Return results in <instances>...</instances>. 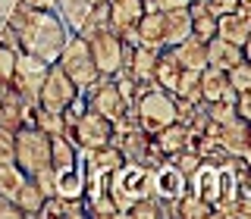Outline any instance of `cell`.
<instances>
[{
    "label": "cell",
    "mask_w": 251,
    "mask_h": 219,
    "mask_svg": "<svg viewBox=\"0 0 251 219\" xmlns=\"http://www.w3.org/2000/svg\"><path fill=\"white\" fill-rule=\"evenodd\" d=\"M192 0H145V10H179L188 6Z\"/></svg>",
    "instance_id": "obj_40"
},
{
    "label": "cell",
    "mask_w": 251,
    "mask_h": 219,
    "mask_svg": "<svg viewBox=\"0 0 251 219\" xmlns=\"http://www.w3.org/2000/svg\"><path fill=\"white\" fill-rule=\"evenodd\" d=\"M135 119L148 135H157L176 122V97L170 91L157 88V82H138V100H135Z\"/></svg>",
    "instance_id": "obj_3"
},
{
    "label": "cell",
    "mask_w": 251,
    "mask_h": 219,
    "mask_svg": "<svg viewBox=\"0 0 251 219\" xmlns=\"http://www.w3.org/2000/svg\"><path fill=\"white\" fill-rule=\"evenodd\" d=\"M73 31L66 28V22L60 19L57 10H35L31 19L19 28V41H22V50L41 57L44 63H57L63 44Z\"/></svg>",
    "instance_id": "obj_1"
},
{
    "label": "cell",
    "mask_w": 251,
    "mask_h": 219,
    "mask_svg": "<svg viewBox=\"0 0 251 219\" xmlns=\"http://www.w3.org/2000/svg\"><path fill=\"white\" fill-rule=\"evenodd\" d=\"M235 97H239V91L229 85L226 69H217V66H204L201 69V100L204 104H214V100L235 104Z\"/></svg>",
    "instance_id": "obj_13"
},
{
    "label": "cell",
    "mask_w": 251,
    "mask_h": 219,
    "mask_svg": "<svg viewBox=\"0 0 251 219\" xmlns=\"http://www.w3.org/2000/svg\"><path fill=\"white\" fill-rule=\"evenodd\" d=\"M229 160V156H226ZM188 191H195L198 197H204L210 207H217L223 200V185H220V163L214 160H201L198 169L188 175Z\"/></svg>",
    "instance_id": "obj_11"
},
{
    "label": "cell",
    "mask_w": 251,
    "mask_h": 219,
    "mask_svg": "<svg viewBox=\"0 0 251 219\" xmlns=\"http://www.w3.org/2000/svg\"><path fill=\"white\" fill-rule=\"evenodd\" d=\"M16 6H19V0H0V22H6V16H10Z\"/></svg>",
    "instance_id": "obj_44"
},
{
    "label": "cell",
    "mask_w": 251,
    "mask_h": 219,
    "mask_svg": "<svg viewBox=\"0 0 251 219\" xmlns=\"http://www.w3.org/2000/svg\"><path fill=\"white\" fill-rule=\"evenodd\" d=\"M235 113L245 122H251V91H242L239 97H235Z\"/></svg>",
    "instance_id": "obj_42"
},
{
    "label": "cell",
    "mask_w": 251,
    "mask_h": 219,
    "mask_svg": "<svg viewBox=\"0 0 251 219\" xmlns=\"http://www.w3.org/2000/svg\"><path fill=\"white\" fill-rule=\"evenodd\" d=\"M226 78H229V85L235 91H251V63L248 60H242V63H235V66L226 72Z\"/></svg>",
    "instance_id": "obj_34"
},
{
    "label": "cell",
    "mask_w": 251,
    "mask_h": 219,
    "mask_svg": "<svg viewBox=\"0 0 251 219\" xmlns=\"http://www.w3.org/2000/svg\"><path fill=\"white\" fill-rule=\"evenodd\" d=\"M167 50L173 53V60H176L182 69H198L201 72V69L207 66V41H201L198 35H188L185 41L173 44Z\"/></svg>",
    "instance_id": "obj_15"
},
{
    "label": "cell",
    "mask_w": 251,
    "mask_h": 219,
    "mask_svg": "<svg viewBox=\"0 0 251 219\" xmlns=\"http://www.w3.org/2000/svg\"><path fill=\"white\" fill-rule=\"evenodd\" d=\"M126 216L129 219H163L167 213H163V200L154 197V194H148V197L132 203V207L126 210Z\"/></svg>",
    "instance_id": "obj_29"
},
{
    "label": "cell",
    "mask_w": 251,
    "mask_h": 219,
    "mask_svg": "<svg viewBox=\"0 0 251 219\" xmlns=\"http://www.w3.org/2000/svg\"><path fill=\"white\" fill-rule=\"evenodd\" d=\"M41 203H44V191L31 182V178H25V185L16 194V207L22 210V216H38L41 213Z\"/></svg>",
    "instance_id": "obj_26"
},
{
    "label": "cell",
    "mask_w": 251,
    "mask_h": 219,
    "mask_svg": "<svg viewBox=\"0 0 251 219\" xmlns=\"http://www.w3.org/2000/svg\"><path fill=\"white\" fill-rule=\"evenodd\" d=\"M35 125L44 131V135H50V138L66 135V119H63V113H53V110H41V107H38Z\"/></svg>",
    "instance_id": "obj_30"
},
{
    "label": "cell",
    "mask_w": 251,
    "mask_h": 219,
    "mask_svg": "<svg viewBox=\"0 0 251 219\" xmlns=\"http://www.w3.org/2000/svg\"><path fill=\"white\" fill-rule=\"evenodd\" d=\"M239 197H251V166L239 163Z\"/></svg>",
    "instance_id": "obj_41"
},
{
    "label": "cell",
    "mask_w": 251,
    "mask_h": 219,
    "mask_svg": "<svg viewBox=\"0 0 251 219\" xmlns=\"http://www.w3.org/2000/svg\"><path fill=\"white\" fill-rule=\"evenodd\" d=\"M31 182H35L38 188L44 191V197H50V194H57V169L53 166H44V169H38V172H31Z\"/></svg>",
    "instance_id": "obj_36"
},
{
    "label": "cell",
    "mask_w": 251,
    "mask_h": 219,
    "mask_svg": "<svg viewBox=\"0 0 251 219\" xmlns=\"http://www.w3.org/2000/svg\"><path fill=\"white\" fill-rule=\"evenodd\" d=\"M25 3H31L35 10H57V0H25Z\"/></svg>",
    "instance_id": "obj_45"
},
{
    "label": "cell",
    "mask_w": 251,
    "mask_h": 219,
    "mask_svg": "<svg viewBox=\"0 0 251 219\" xmlns=\"http://www.w3.org/2000/svg\"><path fill=\"white\" fill-rule=\"evenodd\" d=\"M151 141H154V147H157L163 156H173V153H179V151L195 147V135L185 129L182 122H170L167 129H160L157 135H151Z\"/></svg>",
    "instance_id": "obj_14"
},
{
    "label": "cell",
    "mask_w": 251,
    "mask_h": 219,
    "mask_svg": "<svg viewBox=\"0 0 251 219\" xmlns=\"http://www.w3.org/2000/svg\"><path fill=\"white\" fill-rule=\"evenodd\" d=\"M204 107H207V119L217 122V125H226V122L239 119L235 104H226V100H214V104H204Z\"/></svg>",
    "instance_id": "obj_33"
},
{
    "label": "cell",
    "mask_w": 251,
    "mask_h": 219,
    "mask_svg": "<svg viewBox=\"0 0 251 219\" xmlns=\"http://www.w3.org/2000/svg\"><path fill=\"white\" fill-rule=\"evenodd\" d=\"M78 94H82V91L69 82V75L63 72L57 63H50L47 78H44L41 91H38V107H41V110H53V113H63V110L73 104Z\"/></svg>",
    "instance_id": "obj_9"
},
{
    "label": "cell",
    "mask_w": 251,
    "mask_h": 219,
    "mask_svg": "<svg viewBox=\"0 0 251 219\" xmlns=\"http://www.w3.org/2000/svg\"><path fill=\"white\" fill-rule=\"evenodd\" d=\"M145 13V0H110V28L123 35V31L135 28Z\"/></svg>",
    "instance_id": "obj_16"
},
{
    "label": "cell",
    "mask_w": 251,
    "mask_h": 219,
    "mask_svg": "<svg viewBox=\"0 0 251 219\" xmlns=\"http://www.w3.org/2000/svg\"><path fill=\"white\" fill-rule=\"evenodd\" d=\"M16 57H19V53H16V50H10V47H6V44H0V85H10V82H13Z\"/></svg>",
    "instance_id": "obj_37"
},
{
    "label": "cell",
    "mask_w": 251,
    "mask_h": 219,
    "mask_svg": "<svg viewBox=\"0 0 251 219\" xmlns=\"http://www.w3.org/2000/svg\"><path fill=\"white\" fill-rule=\"evenodd\" d=\"M188 13H192V35H198L201 41L217 38V16L210 10H204L201 0H192V3H188Z\"/></svg>",
    "instance_id": "obj_24"
},
{
    "label": "cell",
    "mask_w": 251,
    "mask_h": 219,
    "mask_svg": "<svg viewBox=\"0 0 251 219\" xmlns=\"http://www.w3.org/2000/svg\"><path fill=\"white\" fill-rule=\"evenodd\" d=\"M242 47L232 44V41H223V38H210L207 41V66H217V69H229L235 63H242Z\"/></svg>",
    "instance_id": "obj_22"
},
{
    "label": "cell",
    "mask_w": 251,
    "mask_h": 219,
    "mask_svg": "<svg viewBox=\"0 0 251 219\" xmlns=\"http://www.w3.org/2000/svg\"><path fill=\"white\" fill-rule=\"evenodd\" d=\"M242 57H245V60L251 63V35H248V41H245V44H242Z\"/></svg>",
    "instance_id": "obj_47"
},
{
    "label": "cell",
    "mask_w": 251,
    "mask_h": 219,
    "mask_svg": "<svg viewBox=\"0 0 251 219\" xmlns=\"http://www.w3.org/2000/svg\"><path fill=\"white\" fill-rule=\"evenodd\" d=\"M85 200H88V216H107V219L120 216V207H116L113 197H110V191L98 194V197H85Z\"/></svg>",
    "instance_id": "obj_32"
},
{
    "label": "cell",
    "mask_w": 251,
    "mask_h": 219,
    "mask_svg": "<svg viewBox=\"0 0 251 219\" xmlns=\"http://www.w3.org/2000/svg\"><path fill=\"white\" fill-rule=\"evenodd\" d=\"M16 135V166L25 175L50 166V135H44L38 125H19Z\"/></svg>",
    "instance_id": "obj_5"
},
{
    "label": "cell",
    "mask_w": 251,
    "mask_h": 219,
    "mask_svg": "<svg viewBox=\"0 0 251 219\" xmlns=\"http://www.w3.org/2000/svg\"><path fill=\"white\" fill-rule=\"evenodd\" d=\"M251 35V19L245 13H226V16H217V38H223V41H232V44H245Z\"/></svg>",
    "instance_id": "obj_20"
},
{
    "label": "cell",
    "mask_w": 251,
    "mask_h": 219,
    "mask_svg": "<svg viewBox=\"0 0 251 219\" xmlns=\"http://www.w3.org/2000/svg\"><path fill=\"white\" fill-rule=\"evenodd\" d=\"M66 138L73 141L78 151H98V147H104V144L113 141V122H110L107 116H100V113H94V110L85 107V113L66 129Z\"/></svg>",
    "instance_id": "obj_6"
},
{
    "label": "cell",
    "mask_w": 251,
    "mask_h": 219,
    "mask_svg": "<svg viewBox=\"0 0 251 219\" xmlns=\"http://www.w3.org/2000/svg\"><path fill=\"white\" fill-rule=\"evenodd\" d=\"M179 75H182V66L173 60V53L170 50L157 53V63H154V82H157V88H163V91L173 94V91H176Z\"/></svg>",
    "instance_id": "obj_23"
},
{
    "label": "cell",
    "mask_w": 251,
    "mask_h": 219,
    "mask_svg": "<svg viewBox=\"0 0 251 219\" xmlns=\"http://www.w3.org/2000/svg\"><path fill=\"white\" fill-rule=\"evenodd\" d=\"M22 125V97L13 85H0V129L16 131Z\"/></svg>",
    "instance_id": "obj_21"
},
{
    "label": "cell",
    "mask_w": 251,
    "mask_h": 219,
    "mask_svg": "<svg viewBox=\"0 0 251 219\" xmlns=\"http://www.w3.org/2000/svg\"><path fill=\"white\" fill-rule=\"evenodd\" d=\"M47 69H50V63H44L41 57L22 50L19 57H16V69H13V82L10 85L19 91L22 100H35L38 104V91H41V85L47 78Z\"/></svg>",
    "instance_id": "obj_7"
},
{
    "label": "cell",
    "mask_w": 251,
    "mask_h": 219,
    "mask_svg": "<svg viewBox=\"0 0 251 219\" xmlns=\"http://www.w3.org/2000/svg\"><path fill=\"white\" fill-rule=\"evenodd\" d=\"M163 13V41L167 47L185 41L192 35V13L188 6H179V10H160Z\"/></svg>",
    "instance_id": "obj_19"
},
{
    "label": "cell",
    "mask_w": 251,
    "mask_h": 219,
    "mask_svg": "<svg viewBox=\"0 0 251 219\" xmlns=\"http://www.w3.org/2000/svg\"><path fill=\"white\" fill-rule=\"evenodd\" d=\"M85 182H88V172L82 160L57 169V197H85Z\"/></svg>",
    "instance_id": "obj_18"
},
{
    "label": "cell",
    "mask_w": 251,
    "mask_h": 219,
    "mask_svg": "<svg viewBox=\"0 0 251 219\" xmlns=\"http://www.w3.org/2000/svg\"><path fill=\"white\" fill-rule=\"evenodd\" d=\"M0 216H3V219H19L22 210L16 207V200H10V197H3V194H0Z\"/></svg>",
    "instance_id": "obj_43"
},
{
    "label": "cell",
    "mask_w": 251,
    "mask_h": 219,
    "mask_svg": "<svg viewBox=\"0 0 251 219\" xmlns=\"http://www.w3.org/2000/svg\"><path fill=\"white\" fill-rule=\"evenodd\" d=\"M82 97H85V104H88V110L107 116L110 122H116L126 110H132V107H126V100H123L120 88H116L113 75H100L88 91H82Z\"/></svg>",
    "instance_id": "obj_10"
},
{
    "label": "cell",
    "mask_w": 251,
    "mask_h": 219,
    "mask_svg": "<svg viewBox=\"0 0 251 219\" xmlns=\"http://www.w3.org/2000/svg\"><path fill=\"white\" fill-rule=\"evenodd\" d=\"M185 191H188V175L179 172L170 160L154 169V197H160L167 203H176Z\"/></svg>",
    "instance_id": "obj_12"
},
{
    "label": "cell",
    "mask_w": 251,
    "mask_h": 219,
    "mask_svg": "<svg viewBox=\"0 0 251 219\" xmlns=\"http://www.w3.org/2000/svg\"><path fill=\"white\" fill-rule=\"evenodd\" d=\"M57 66L69 75V82L75 85L78 91H88L94 82L100 78L98 66H94V57H91V47L82 35H69L66 44H63L60 57H57Z\"/></svg>",
    "instance_id": "obj_4"
},
{
    "label": "cell",
    "mask_w": 251,
    "mask_h": 219,
    "mask_svg": "<svg viewBox=\"0 0 251 219\" xmlns=\"http://www.w3.org/2000/svg\"><path fill=\"white\" fill-rule=\"evenodd\" d=\"M107 191H110V197L116 200V207H120V216H126V210L135 200L154 194V169H148L145 163L126 160L123 166H116L107 175Z\"/></svg>",
    "instance_id": "obj_2"
},
{
    "label": "cell",
    "mask_w": 251,
    "mask_h": 219,
    "mask_svg": "<svg viewBox=\"0 0 251 219\" xmlns=\"http://www.w3.org/2000/svg\"><path fill=\"white\" fill-rule=\"evenodd\" d=\"M242 163H245V166H251V144L245 147V153H242Z\"/></svg>",
    "instance_id": "obj_48"
},
{
    "label": "cell",
    "mask_w": 251,
    "mask_h": 219,
    "mask_svg": "<svg viewBox=\"0 0 251 219\" xmlns=\"http://www.w3.org/2000/svg\"><path fill=\"white\" fill-rule=\"evenodd\" d=\"M214 216H232V219H251V197H239L235 194L232 200L220 203L214 210Z\"/></svg>",
    "instance_id": "obj_31"
},
{
    "label": "cell",
    "mask_w": 251,
    "mask_h": 219,
    "mask_svg": "<svg viewBox=\"0 0 251 219\" xmlns=\"http://www.w3.org/2000/svg\"><path fill=\"white\" fill-rule=\"evenodd\" d=\"M173 97L195 100V104H198V100H201V72H198V69H182V75H179V82H176Z\"/></svg>",
    "instance_id": "obj_28"
},
{
    "label": "cell",
    "mask_w": 251,
    "mask_h": 219,
    "mask_svg": "<svg viewBox=\"0 0 251 219\" xmlns=\"http://www.w3.org/2000/svg\"><path fill=\"white\" fill-rule=\"evenodd\" d=\"M204 10H210L214 16H226V13H235L239 10V0H201Z\"/></svg>",
    "instance_id": "obj_39"
},
{
    "label": "cell",
    "mask_w": 251,
    "mask_h": 219,
    "mask_svg": "<svg viewBox=\"0 0 251 219\" xmlns=\"http://www.w3.org/2000/svg\"><path fill=\"white\" fill-rule=\"evenodd\" d=\"M25 172H22L16 163H0V194L3 197L16 200V194H19V188L25 185Z\"/></svg>",
    "instance_id": "obj_27"
},
{
    "label": "cell",
    "mask_w": 251,
    "mask_h": 219,
    "mask_svg": "<svg viewBox=\"0 0 251 219\" xmlns=\"http://www.w3.org/2000/svg\"><path fill=\"white\" fill-rule=\"evenodd\" d=\"M85 41H88V47H91L94 66H98V72H100V75H113V72H120V66H123V38L116 35L113 28L104 25V28L91 31Z\"/></svg>",
    "instance_id": "obj_8"
},
{
    "label": "cell",
    "mask_w": 251,
    "mask_h": 219,
    "mask_svg": "<svg viewBox=\"0 0 251 219\" xmlns=\"http://www.w3.org/2000/svg\"><path fill=\"white\" fill-rule=\"evenodd\" d=\"M239 13H245L251 19V0H239Z\"/></svg>",
    "instance_id": "obj_46"
},
{
    "label": "cell",
    "mask_w": 251,
    "mask_h": 219,
    "mask_svg": "<svg viewBox=\"0 0 251 219\" xmlns=\"http://www.w3.org/2000/svg\"><path fill=\"white\" fill-rule=\"evenodd\" d=\"M176 216H185V219H207V216H214V207H210L204 197H198L195 191H185L182 197L176 200Z\"/></svg>",
    "instance_id": "obj_25"
},
{
    "label": "cell",
    "mask_w": 251,
    "mask_h": 219,
    "mask_svg": "<svg viewBox=\"0 0 251 219\" xmlns=\"http://www.w3.org/2000/svg\"><path fill=\"white\" fill-rule=\"evenodd\" d=\"M0 163H16V135L0 129Z\"/></svg>",
    "instance_id": "obj_38"
},
{
    "label": "cell",
    "mask_w": 251,
    "mask_h": 219,
    "mask_svg": "<svg viewBox=\"0 0 251 219\" xmlns=\"http://www.w3.org/2000/svg\"><path fill=\"white\" fill-rule=\"evenodd\" d=\"M167 160L176 166L179 172H185V175H192L195 169H198V163H201V156H198V151L195 147H188V151H179V153H173V156H167Z\"/></svg>",
    "instance_id": "obj_35"
},
{
    "label": "cell",
    "mask_w": 251,
    "mask_h": 219,
    "mask_svg": "<svg viewBox=\"0 0 251 219\" xmlns=\"http://www.w3.org/2000/svg\"><path fill=\"white\" fill-rule=\"evenodd\" d=\"M135 35H138V44L151 47V50H167V41H163V13L160 10H148L138 19Z\"/></svg>",
    "instance_id": "obj_17"
}]
</instances>
